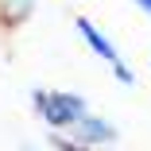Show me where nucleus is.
I'll return each mask as SVG.
<instances>
[{
  "label": "nucleus",
  "instance_id": "obj_1",
  "mask_svg": "<svg viewBox=\"0 0 151 151\" xmlns=\"http://www.w3.org/2000/svg\"><path fill=\"white\" fill-rule=\"evenodd\" d=\"M31 109L43 116V124L50 132H70L78 120L89 112V101L70 89H31Z\"/></svg>",
  "mask_w": 151,
  "mask_h": 151
},
{
  "label": "nucleus",
  "instance_id": "obj_2",
  "mask_svg": "<svg viewBox=\"0 0 151 151\" xmlns=\"http://www.w3.org/2000/svg\"><path fill=\"white\" fill-rule=\"evenodd\" d=\"M70 132H74L89 151H109V147H116V143H120V128L112 124V120L97 116V112H85Z\"/></svg>",
  "mask_w": 151,
  "mask_h": 151
},
{
  "label": "nucleus",
  "instance_id": "obj_3",
  "mask_svg": "<svg viewBox=\"0 0 151 151\" xmlns=\"http://www.w3.org/2000/svg\"><path fill=\"white\" fill-rule=\"evenodd\" d=\"M74 27H78V35H81V43L89 47V50H93L97 58H101V62H109V66H116V62H124V58H120V50L112 47V39L101 31V27L93 23V19H85V16H78L74 19Z\"/></svg>",
  "mask_w": 151,
  "mask_h": 151
},
{
  "label": "nucleus",
  "instance_id": "obj_4",
  "mask_svg": "<svg viewBox=\"0 0 151 151\" xmlns=\"http://www.w3.org/2000/svg\"><path fill=\"white\" fill-rule=\"evenodd\" d=\"M39 0H0V31H16L35 16Z\"/></svg>",
  "mask_w": 151,
  "mask_h": 151
},
{
  "label": "nucleus",
  "instance_id": "obj_5",
  "mask_svg": "<svg viewBox=\"0 0 151 151\" xmlns=\"http://www.w3.org/2000/svg\"><path fill=\"white\" fill-rule=\"evenodd\" d=\"M47 139H50V147H54V151H89L74 132H50Z\"/></svg>",
  "mask_w": 151,
  "mask_h": 151
},
{
  "label": "nucleus",
  "instance_id": "obj_6",
  "mask_svg": "<svg viewBox=\"0 0 151 151\" xmlns=\"http://www.w3.org/2000/svg\"><path fill=\"white\" fill-rule=\"evenodd\" d=\"M112 78H116L120 85H136V74H132L128 62H116V66H112Z\"/></svg>",
  "mask_w": 151,
  "mask_h": 151
},
{
  "label": "nucleus",
  "instance_id": "obj_7",
  "mask_svg": "<svg viewBox=\"0 0 151 151\" xmlns=\"http://www.w3.org/2000/svg\"><path fill=\"white\" fill-rule=\"evenodd\" d=\"M132 4H136V8H139L143 16H151V0H132Z\"/></svg>",
  "mask_w": 151,
  "mask_h": 151
},
{
  "label": "nucleus",
  "instance_id": "obj_8",
  "mask_svg": "<svg viewBox=\"0 0 151 151\" xmlns=\"http://www.w3.org/2000/svg\"><path fill=\"white\" fill-rule=\"evenodd\" d=\"M19 151H39V147H35V143H23V147H19Z\"/></svg>",
  "mask_w": 151,
  "mask_h": 151
}]
</instances>
